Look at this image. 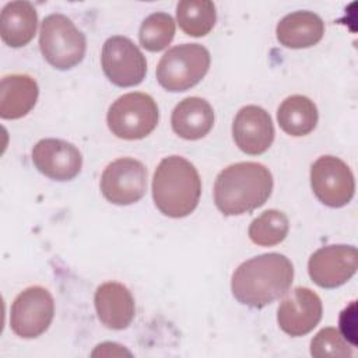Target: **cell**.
I'll use <instances>...</instances> for the list:
<instances>
[{
    "instance_id": "cell-18",
    "label": "cell",
    "mask_w": 358,
    "mask_h": 358,
    "mask_svg": "<svg viewBox=\"0 0 358 358\" xmlns=\"http://www.w3.org/2000/svg\"><path fill=\"white\" fill-rule=\"evenodd\" d=\"M171 124L179 137L185 140H199L213 129L214 110L206 99L189 96L175 106Z\"/></svg>"
},
{
    "instance_id": "cell-16",
    "label": "cell",
    "mask_w": 358,
    "mask_h": 358,
    "mask_svg": "<svg viewBox=\"0 0 358 358\" xmlns=\"http://www.w3.org/2000/svg\"><path fill=\"white\" fill-rule=\"evenodd\" d=\"M324 34L323 20L313 11H294L280 20L275 28L278 42L291 49L316 45Z\"/></svg>"
},
{
    "instance_id": "cell-9",
    "label": "cell",
    "mask_w": 358,
    "mask_h": 358,
    "mask_svg": "<svg viewBox=\"0 0 358 358\" xmlns=\"http://www.w3.org/2000/svg\"><path fill=\"white\" fill-rule=\"evenodd\" d=\"M101 66L108 80L117 87L138 85L147 73V62L141 50L129 38L120 35L105 41Z\"/></svg>"
},
{
    "instance_id": "cell-10",
    "label": "cell",
    "mask_w": 358,
    "mask_h": 358,
    "mask_svg": "<svg viewBox=\"0 0 358 358\" xmlns=\"http://www.w3.org/2000/svg\"><path fill=\"white\" fill-rule=\"evenodd\" d=\"M145 189L147 169L138 159L117 158L102 172L101 192L112 204H133L145 194Z\"/></svg>"
},
{
    "instance_id": "cell-24",
    "label": "cell",
    "mask_w": 358,
    "mask_h": 358,
    "mask_svg": "<svg viewBox=\"0 0 358 358\" xmlns=\"http://www.w3.org/2000/svg\"><path fill=\"white\" fill-rule=\"evenodd\" d=\"M310 354L316 358H348L354 351L337 329L324 327L312 338Z\"/></svg>"
},
{
    "instance_id": "cell-4",
    "label": "cell",
    "mask_w": 358,
    "mask_h": 358,
    "mask_svg": "<svg viewBox=\"0 0 358 358\" xmlns=\"http://www.w3.org/2000/svg\"><path fill=\"white\" fill-rule=\"evenodd\" d=\"M39 48L50 66L69 70L84 59L87 41L69 17L55 13L45 17L41 24Z\"/></svg>"
},
{
    "instance_id": "cell-7",
    "label": "cell",
    "mask_w": 358,
    "mask_h": 358,
    "mask_svg": "<svg viewBox=\"0 0 358 358\" xmlns=\"http://www.w3.org/2000/svg\"><path fill=\"white\" fill-rule=\"evenodd\" d=\"M55 316V301L52 294L34 285L21 291L10 310V327L21 338H35L43 334Z\"/></svg>"
},
{
    "instance_id": "cell-14",
    "label": "cell",
    "mask_w": 358,
    "mask_h": 358,
    "mask_svg": "<svg viewBox=\"0 0 358 358\" xmlns=\"http://www.w3.org/2000/svg\"><path fill=\"white\" fill-rule=\"evenodd\" d=\"M274 134L271 116L257 105H246L239 109L232 123L235 144L249 155L266 152L273 144Z\"/></svg>"
},
{
    "instance_id": "cell-11",
    "label": "cell",
    "mask_w": 358,
    "mask_h": 358,
    "mask_svg": "<svg viewBox=\"0 0 358 358\" xmlns=\"http://www.w3.org/2000/svg\"><path fill=\"white\" fill-rule=\"evenodd\" d=\"M358 268V252L351 245H329L317 249L308 262L312 281L322 288L345 284Z\"/></svg>"
},
{
    "instance_id": "cell-13",
    "label": "cell",
    "mask_w": 358,
    "mask_h": 358,
    "mask_svg": "<svg viewBox=\"0 0 358 358\" xmlns=\"http://www.w3.org/2000/svg\"><path fill=\"white\" fill-rule=\"evenodd\" d=\"M35 168L53 180L66 182L74 179L83 166L80 150L60 138H42L32 150Z\"/></svg>"
},
{
    "instance_id": "cell-23",
    "label": "cell",
    "mask_w": 358,
    "mask_h": 358,
    "mask_svg": "<svg viewBox=\"0 0 358 358\" xmlns=\"http://www.w3.org/2000/svg\"><path fill=\"white\" fill-rule=\"evenodd\" d=\"M175 36V21L166 13H152L141 22L138 29L140 45L150 52L165 49Z\"/></svg>"
},
{
    "instance_id": "cell-15",
    "label": "cell",
    "mask_w": 358,
    "mask_h": 358,
    "mask_svg": "<svg viewBox=\"0 0 358 358\" xmlns=\"http://www.w3.org/2000/svg\"><path fill=\"white\" fill-rule=\"evenodd\" d=\"M99 322L112 330H123L134 319L136 306L129 288L116 281L101 284L94 296Z\"/></svg>"
},
{
    "instance_id": "cell-22",
    "label": "cell",
    "mask_w": 358,
    "mask_h": 358,
    "mask_svg": "<svg viewBox=\"0 0 358 358\" xmlns=\"http://www.w3.org/2000/svg\"><path fill=\"white\" fill-rule=\"evenodd\" d=\"M289 231L288 217L280 210H266L250 225L248 235L259 246H274L282 242Z\"/></svg>"
},
{
    "instance_id": "cell-1",
    "label": "cell",
    "mask_w": 358,
    "mask_h": 358,
    "mask_svg": "<svg viewBox=\"0 0 358 358\" xmlns=\"http://www.w3.org/2000/svg\"><path fill=\"white\" fill-rule=\"evenodd\" d=\"M294 278L291 260L280 253H264L238 266L232 274L231 289L235 299L260 309L284 296Z\"/></svg>"
},
{
    "instance_id": "cell-20",
    "label": "cell",
    "mask_w": 358,
    "mask_h": 358,
    "mask_svg": "<svg viewBox=\"0 0 358 358\" xmlns=\"http://www.w3.org/2000/svg\"><path fill=\"white\" fill-rule=\"evenodd\" d=\"M317 108L305 95H291L285 98L277 110V120L282 131L289 136H306L317 124Z\"/></svg>"
},
{
    "instance_id": "cell-6",
    "label": "cell",
    "mask_w": 358,
    "mask_h": 358,
    "mask_svg": "<svg viewBox=\"0 0 358 358\" xmlns=\"http://www.w3.org/2000/svg\"><path fill=\"white\" fill-rule=\"evenodd\" d=\"M158 119V106L145 92H129L119 96L106 115L109 130L123 140L144 138L157 127Z\"/></svg>"
},
{
    "instance_id": "cell-5",
    "label": "cell",
    "mask_w": 358,
    "mask_h": 358,
    "mask_svg": "<svg viewBox=\"0 0 358 358\" xmlns=\"http://www.w3.org/2000/svg\"><path fill=\"white\" fill-rule=\"evenodd\" d=\"M210 62V52L200 43L173 46L161 57L155 71L157 80L166 91H187L207 74Z\"/></svg>"
},
{
    "instance_id": "cell-17",
    "label": "cell",
    "mask_w": 358,
    "mask_h": 358,
    "mask_svg": "<svg viewBox=\"0 0 358 358\" xmlns=\"http://www.w3.org/2000/svg\"><path fill=\"white\" fill-rule=\"evenodd\" d=\"M39 95L36 81L27 74L4 76L0 83L1 119H20L35 106Z\"/></svg>"
},
{
    "instance_id": "cell-3",
    "label": "cell",
    "mask_w": 358,
    "mask_h": 358,
    "mask_svg": "<svg viewBox=\"0 0 358 358\" xmlns=\"http://www.w3.org/2000/svg\"><path fill=\"white\" fill-rule=\"evenodd\" d=\"M201 194V180L194 165L183 157L164 158L152 178L155 207L166 217L182 218L194 211Z\"/></svg>"
},
{
    "instance_id": "cell-8",
    "label": "cell",
    "mask_w": 358,
    "mask_h": 358,
    "mask_svg": "<svg viewBox=\"0 0 358 358\" xmlns=\"http://www.w3.org/2000/svg\"><path fill=\"white\" fill-rule=\"evenodd\" d=\"M310 186L317 200L333 208L348 204L355 193V179L350 166L333 155H323L312 164Z\"/></svg>"
},
{
    "instance_id": "cell-19",
    "label": "cell",
    "mask_w": 358,
    "mask_h": 358,
    "mask_svg": "<svg viewBox=\"0 0 358 358\" xmlns=\"http://www.w3.org/2000/svg\"><path fill=\"white\" fill-rule=\"evenodd\" d=\"M38 14L29 1L7 3L0 15V35L6 45L21 48L28 45L35 36Z\"/></svg>"
},
{
    "instance_id": "cell-21",
    "label": "cell",
    "mask_w": 358,
    "mask_h": 358,
    "mask_svg": "<svg viewBox=\"0 0 358 358\" xmlns=\"http://www.w3.org/2000/svg\"><path fill=\"white\" fill-rule=\"evenodd\" d=\"M176 20L186 35L204 36L215 25V4L210 0H182L176 6Z\"/></svg>"
},
{
    "instance_id": "cell-12",
    "label": "cell",
    "mask_w": 358,
    "mask_h": 358,
    "mask_svg": "<svg viewBox=\"0 0 358 358\" xmlns=\"http://www.w3.org/2000/svg\"><path fill=\"white\" fill-rule=\"evenodd\" d=\"M322 313L323 306L319 295L306 287H296L280 303L277 322L284 333L299 337L319 324Z\"/></svg>"
},
{
    "instance_id": "cell-2",
    "label": "cell",
    "mask_w": 358,
    "mask_h": 358,
    "mask_svg": "<svg viewBox=\"0 0 358 358\" xmlns=\"http://www.w3.org/2000/svg\"><path fill=\"white\" fill-rule=\"evenodd\" d=\"M273 190V175L260 162H236L215 178L214 203L224 215H241L262 207Z\"/></svg>"
}]
</instances>
